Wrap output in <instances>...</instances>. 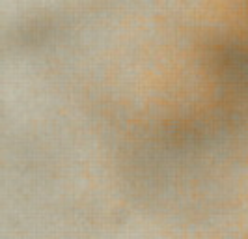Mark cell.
<instances>
[{"label":"cell","mask_w":248,"mask_h":239,"mask_svg":"<svg viewBox=\"0 0 248 239\" xmlns=\"http://www.w3.org/2000/svg\"><path fill=\"white\" fill-rule=\"evenodd\" d=\"M241 2H243V4L247 6V10H248V0H241Z\"/></svg>","instance_id":"cell-1"}]
</instances>
